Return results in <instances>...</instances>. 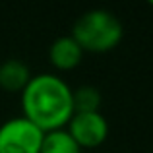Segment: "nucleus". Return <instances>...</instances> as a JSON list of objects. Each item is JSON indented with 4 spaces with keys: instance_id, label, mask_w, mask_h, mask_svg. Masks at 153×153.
I'll use <instances>...</instances> for the list:
<instances>
[{
    "instance_id": "1",
    "label": "nucleus",
    "mask_w": 153,
    "mask_h": 153,
    "mask_svg": "<svg viewBox=\"0 0 153 153\" xmlns=\"http://www.w3.org/2000/svg\"><path fill=\"white\" fill-rule=\"evenodd\" d=\"M19 103L22 116L45 134L66 128L74 114L72 87L56 74L31 76L29 83L19 93Z\"/></svg>"
},
{
    "instance_id": "2",
    "label": "nucleus",
    "mask_w": 153,
    "mask_h": 153,
    "mask_svg": "<svg viewBox=\"0 0 153 153\" xmlns=\"http://www.w3.org/2000/svg\"><path fill=\"white\" fill-rule=\"evenodd\" d=\"M70 37L82 47L83 52L103 54L118 47L124 37V25L114 12L93 8L76 18Z\"/></svg>"
},
{
    "instance_id": "3",
    "label": "nucleus",
    "mask_w": 153,
    "mask_h": 153,
    "mask_svg": "<svg viewBox=\"0 0 153 153\" xmlns=\"http://www.w3.org/2000/svg\"><path fill=\"white\" fill-rule=\"evenodd\" d=\"M45 132L23 116L0 124V153H39Z\"/></svg>"
},
{
    "instance_id": "4",
    "label": "nucleus",
    "mask_w": 153,
    "mask_h": 153,
    "mask_svg": "<svg viewBox=\"0 0 153 153\" xmlns=\"http://www.w3.org/2000/svg\"><path fill=\"white\" fill-rule=\"evenodd\" d=\"M66 132L82 149H95L108 138V120L101 111L74 112L66 124Z\"/></svg>"
},
{
    "instance_id": "5",
    "label": "nucleus",
    "mask_w": 153,
    "mask_h": 153,
    "mask_svg": "<svg viewBox=\"0 0 153 153\" xmlns=\"http://www.w3.org/2000/svg\"><path fill=\"white\" fill-rule=\"evenodd\" d=\"M83 54L85 52L82 51V47L70 35H62V37L54 39L49 47V60L52 68H56L58 72H70L78 68L83 60Z\"/></svg>"
},
{
    "instance_id": "6",
    "label": "nucleus",
    "mask_w": 153,
    "mask_h": 153,
    "mask_svg": "<svg viewBox=\"0 0 153 153\" xmlns=\"http://www.w3.org/2000/svg\"><path fill=\"white\" fill-rule=\"evenodd\" d=\"M31 79V70L23 60L8 58L0 64V89L8 93H22Z\"/></svg>"
},
{
    "instance_id": "7",
    "label": "nucleus",
    "mask_w": 153,
    "mask_h": 153,
    "mask_svg": "<svg viewBox=\"0 0 153 153\" xmlns=\"http://www.w3.org/2000/svg\"><path fill=\"white\" fill-rule=\"evenodd\" d=\"M103 95L95 85H79L78 89H72V105L74 112H97L101 111Z\"/></svg>"
},
{
    "instance_id": "8",
    "label": "nucleus",
    "mask_w": 153,
    "mask_h": 153,
    "mask_svg": "<svg viewBox=\"0 0 153 153\" xmlns=\"http://www.w3.org/2000/svg\"><path fill=\"white\" fill-rule=\"evenodd\" d=\"M39 153H82V147L72 140L66 128H62V130L47 132Z\"/></svg>"
},
{
    "instance_id": "9",
    "label": "nucleus",
    "mask_w": 153,
    "mask_h": 153,
    "mask_svg": "<svg viewBox=\"0 0 153 153\" xmlns=\"http://www.w3.org/2000/svg\"><path fill=\"white\" fill-rule=\"evenodd\" d=\"M149 4H151V6H153V2H149Z\"/></svg>"
}]
</instances>
